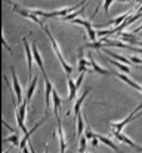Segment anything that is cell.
I'll list each match as a JSON object with an SVG mask.
<instances>
[{"label":"cell","instance_id":"cell-13","mask_svg":"<svg viewBox=\"0 0 142 153\" xmlns=\"http://www.w3.org/2000/svg\"><path fill=\"white\" fill-rule=\"evenodd\" d=\"M58 122V137H59V153H65L67 150V138H65V132H64V128L61 125V120H56Z\"/></svg>","mask_w":142,"mask_h":153},{"label":"cell","instance_id":"cell-31","mask_svg":"<svg viewBox=\"0 0 142 153\" xmlns=\"http://www.w3.org/2000/svg\"><path fill=\"white\" fill-rule=\"evenodd\" d=\"M114 0H104V3H102V6H104V10H105V13L108 15V12H110V6H111V3H113Z\"/></svg>","mask_w":142,"mask_h":153},{"label":"cell","instance_id":"cell-27","mask_svg":"<svg viewBox=\"0 0 142 153\" xmlns=\"http://www.w3.org/2000/svg\"><path fill=\"white\" fill-rule=\"evenodd\" d=\"M3 143H12L13 146H18V147H19V143H21V140H19V135H18V134H12L10 137H7V138H3Z\"/></svg>","mask_w":142,"mask_h":153},{"label":"cell","instance_id":"cell-19","mask_svg":"<svg viewBox=\"0 0 142 153\" xmlns=\"http://www.w3.org/2000/svg\"><path fill=\"white\" fill-rule=\"evenodd\" d=\"M67 83H68V100L71 101V100H74V98H76L79 88H77L76 82H74V80H73L70 76H67Z\"/></svg>","mask_w":142,"mask_h":153},{"label":"cell","instance_id":"cell-33","mask_svg":"<svg viewBox=\"0 0 142 153\" xmlns=\"http://www.w3.org/2000/svg\"><path fill=\"white\" fill-rule=\"evenodd\" d=\"M116 1H120V3H138V0H116Z\"/></svg>","mask_w":142,"mask_h":153},{"label":"cell","instance_id":"cell-11","mask_svg":"<svg viewBox=\"0 0 142 153\" xmlns=\"http://www.w3.org/2000/svg\"><path fill=\"white\" fill-rule=\"evenodd\" d=\"M117 39L121 40V42H124V43H127V45H132V46H136L138 42H139V40L136 39V34H133V33H126V31L118 33V34H117Z\"/></svg>","mask_w":142,"mask_h":153},{"label":"cell","instance_id":"cell-4","mask_svg":"<svg viewBox=\"0 0 142 153\" xmlns=\"http://www.w3.org/2000/svg\"><path fill=\"white\" fill-rule=\"evenodd\" d=\"M73 24H79V25H83L86 28V33H88V37L90 39V42H96L98 40V34L95 31L93 25L90 22V19H82V18H76L74 21H71Z\"/></svg>","mask_w":142,"mask_h":153},{"label":"cell","instance_id":"cell-1","mask_svg":"<svg viewBox=\"0 0 142 153\" xmlns=\"http://www.w3.org/2000/svg\"><path fill=\"white\" fill-rule=\"evenodd\" d=\"M43 31L47 34V37H49V40H50V45H52V49L55 51L56 53V56H58V59H59V62H61V65H62V68H64V71L67 73V76H70L71 73H73V67L67 62V59L62 56V52H61V48H59V45H58V42H56V39L53 37V34L50 33V30L47 28L46 25L43 27Z\"/></svg>","mask_w":142,"mask_h":153},{"label":"cell","instance_id":"cell-28","mask_svg":"<svg viewBox=\"0 0 142 153\" xmlns=\"http://www.w3.org/2000/svg\"><path fill=\"white\" fill-rule=\"evenodd\" d=\"M88 138L83 135L80 137V143H79V153H86V149H88Z\"/></svg>","mask_w":142,"mask_h":153},{"label":"cell","instance_id":"cell-9","mask_svg":"<svg viewBox=\"0 0 142 153\" xmlns=\"http://www.w3.org/2000/svg\"><path fill=\"white\" fill-rule=\"evenodd\" d=\"M31 49H33V56H34V61H36L37 67L40 68V71H42V74H43V77H45V76H47V74H46V70H45V65H43V58H42L40 51H39V48H37V42H34V43L31 45Z\"/></svg>","mask_w":142,"mask_h":153},{"label":"cell","instance_id":"cell-36","mask_svg":"<svg viewBox=\"0 0 142 153\" xmlns=\"http://www.w3.org/2000/svg\"><path fill=\"white\" fill-rule=\"evenodd\" d=\"M30 152H31V153H36V152H34V147H33V146H30Z\"/></svg>","mask_w":142,"mask_h":153},{"label":"cell","instance_id":"cell-24","mask_svg":"<svg viewBox=\"0 0 142 153\" xmlns=\"http://www.w3.org/2000/svg\"><path fill=\"white\" fill-rule=\"evenodd\" d=\"M85 9H86V4L83 6V7H80L79 10H76V12H73V13H70V15H67V16H64V18H61L62 21H74L76 18H79L82 13H85Z\"/></svg>","mask_w":142,"mask_h":153},{"label":"cell","instance_id":"cell-14","mask_svg":"<svg viewBox=\"0 0 142 153\" xmlns=\"http://www.w3.org/2000/svg\"><path fill=\"white\" fill-rule=\"evenodd\" d=\"M88 58H89V62H90V67L93 68L95 71L98 73V74H102V76H107V74H111L107 68H104V67H101L96 61H95V58H93V55H92V52H89L88 53Z\"/></svg>","mask_w":142,"mask_h":153},{"label":"cell","instance_id":"cell-23","mask_svg":"<svg viewBox=\"0 0 142 153\" xmlns=\"http://www.w3.org/2000/svg\"><path fill=\"white\" fill-rule=\"evenodd\" d=\"M108 62H111L114 67H117L121 73H126V74H130V67L129 65H126V64H123V62H120V61H116V59H108Z\"/></svg>","mask_w":142,"mask_h":153},{"label":"cell","instance_id":"cell-37","mask_svg":"<svg viewBox=\"0 0 142 153\" xmlns=\"http://www.w3.org/2000/svg\"><path fill=\"white\" fill-rule=\"evenodd\" d=\"M45 153H49V150H47V147H46V149H45Z\"/></svg>","mask_w":142,"mask_h":153},{"label":"cell","instance_id":"cell-16","mask_svg":"<svg viewBox=\"0 0 142 153\" xmlns=\"http://www.w3.org/2000/svg\"><path fill=\"white\" fill-rule=\"evenodd\" d=\"M129 15H130V12L127 10V12H124V13H121L120 16H117L116 19H111L110 22H107V24H102V25H96V27H107V25H116V27H120L127 18H129Z\"/></svg>","mask_w":142,"mask_h":153},{"label":"cell","instance_id":"cell-25","mask_svg":"<svg viewBox=\"0 0 142 153\" xmlns=\"http://www.w3.org/2000/svg\"><path fill=\"white\" fill-rule=\"evenodd\" d=\"M76 123H77V137H82V134H83V128H85V116H82V114H79L77 117H76Z\"/></svg>","mask_w":142,"mask_h":153},{"label":"cell","instance_id":"cell-2","mask_svg":"<svg viewBox=\"0 0 142 153\" xmlns=\"http://www.w3.org/2000/svg\"><path fill=\"white\" fill-rule=\"evenodd\" d=\"M4 1L10 4V7H12V10H13V12L19 13L21 16H24V18L30 19V21H31V22H34V24H39V25H40L42 28L45 27V22H43V21H42V19H40V18H39L37 15L31 13V12H30L28 9H24L22 6H19V4H18L16 1H12V0H4Z\"/></svg>","mask_w":142,"mask_h":153},{"label":"cell","instance_id":"cell-18","mask_svg":"<svg viewBox=\"0 0 142 153\" xmlns=\"http://www.w3.org/2000/svg\"><path fill=\"white\" fill-rule=\"evenodd\" d=\"M89 92H90V89H89V88H86V89H85V92H83V94H82V95L77 98V101H76V104H74V108H73V110H74V116H76V117L80 114L82 104H83V101L86 100V97L89 95Z\"/></svg>","mask_w":142,"mask_h":153},{"label":"cell","instance_id":"cell-20","mask_svg":"<svg viewBox=\"0 0 142 153\" xmlns=\"http://www.w3.org/2000/svg\"><path fill=\"white\" fill-rule=\"evenodd\" d=\"M52 101H53V113L56 116V120H61L59 119V107L62 104V100H61V97L58 95V92L55 89H53V94H52Z\"/></svg>","mask_w":142,"mask_h":153},{"label":"cell","instance_id":"cell-21","mask_svg":"<svg viewBox=\"0 0 142 153\" xmlns=\"http://www.w3.org/2000/svg\"><path fill=\"white\" fill-rule=\"evenodd\" d=\"M105 53H107V56H110V58H113V59H116V61H120V62H123V64H126V65H129V64H130V59H129V58H126V56H123V55H120V53L107 51V49H105Z\"/></svg>","mask_w":142,"mask_h":153},{"label":"cell","instance_id":"cell-38","mask_svg":"<svg viewBox=\"0 0 142 153\" xmlns=\"http://www.w3.org/2000/svg\"><path fill=\"white\" fill-rule=\"evenodd\" d=\"M139 150H141V152H142V147H139Z\"/></svg>","mask_w":142,"mask_h":153},{"label":"cell","instance_id":"cell-30","mask_svg":"<svg viewBox=\"0 0 142 153\" xmlns=\"http://www.w3.org/2000/svg\"><path fill=\"white\" fill-rule=\"evenodd\" d=\"M85 137H86V138H90V140H93L95 137H96V134H93V131H92V128H90L89 123H86V128H85Z\"/></svg>","mask_w":142,"mask_h":153},{"label":"cell","instance_id":"cell-32","mask_svg":"<svg viewBox=\"0 0 142 153\" xmlns=\"http://www.w3.org/2000/svg\"><path fill=\"white\" fill-rule=\"evenodd\" d=\"M130 61H133L135 64H142V59L138 56H130Z\"/></svg>","mask_w":142,"mask_h":153},{"label":"cell","instance_id":"cell-15","mask_svg":"<svg viewBox=\"0 0 142 153\" xmlns=\"http://www.w3.org/2000/svg\"><path fill=\"white\" fill-rule=\"evenodd\" d=\"M114 74H116V76H117L118 79H121V80H123L124 83H127L129 86H132V88H135L136 91H139V92H141V94H142V85H139L138 82H135V80H132V79H130L129 76H126V74H121V73H118V71H117V73H114Z\"/></svg>","mask_w":142,"mask_h":153},{"label":"cell","instance_id":"cell-34","mask_svg":"<svg viewBox=\"0 0 142 153\" xmlns=\"http://www.w3.org/2000/svg\"><path fill=\"white\" fill-rule=\"evenodd\" d=\"M139 31H142V24H141V25H139V27H136V28L133 30V34H138Z\"/></svg>","mask_w":142,"mask_h":153},{"label":"cell","instance_id":"cell-26","mask_svg":"<svg viewBox=\"0 0 142 153\" xmlns=\"http://www.w3.org/2000/svg\"><path fill=\"white\" fill-rule=\"evenodd\" d=\"M83 48H89V49H96V51H101V49H105V43H102L101 40H96V42H90V43L83 45Z\"/></svg>","mask_w":142,"mask_h":153},{"label":"cell","instance_id":"cell-22","mask_svg":"<svg viewBox=\"0 0 142 153\" xmlns=\"http://www.w3.org/2000/svg\"><path fill=\"white\" fill-rule=\"evenodd\" d=\"M96 137L99 138V141H101L102 144H105L107 147H110L113 152H116V153L120 152V150H118V147H117V146H116V144H114V143L110 140V138H107V137H104V135H101V134H96Z\"/></svg>","mask_w":142,"mask_h":153},{"label":"cell","instance_id":"cell-12","mask_svg":"<svg viewBox=\"0 0 142 153\" xmlns=\"http://www.w3.org/2000/svg\"><path fill=\"white\" fill-rule=\"evenodd\" d=\"M113 135H114V138H117L118 141H121V143H124V144H127V146H130V147H133V149H136V150H139V146L133 141V140H130L126 134H123V132H118V131H113Z\"/></svg>","mask_w":142,"mask_h":153},{"label":"cell","instance_id":"cell-6","mask_svg":"<svg viewBox=\"0 0 142 153\" xmlns=\"http://www.w3.org/2000/svg\"><path fill=\"white\" fill-rule=\"evenodd\" d=\"M10 71H12V80H13V91H15V95H16V101H18V105L22 104V86L16 77V71H15V67H10Z\"/></svg>","mask_w":142,"mask_h":153},{"label":"cell","instance_id":"cell-10","mask_svg":"<svg viewBox=\"0 0 142 153\" xmlns=\"http://www.w3.org/2000/svg\"><path fill=\"white\" fill-rule=\"evenodd\" d=\"M45 105H46V114H47V110L50 107V101H52V94H53V85L52 82L47 79V76H45Z\"/></svg>","mask_w":142,"mask_h":153},{"label":"cell","instance_id":"cell-5","mask_svg":"<svg viewBox=\"0 0 142 153\" xmlns=\"http://www.w3.org/2000/svg\"><path fill=\"white\" fill-rule=\"evenodd\" d=\"M24 43V51H25V56H27V65H28V79H33V62H34V56H33V49L27 40V37L22 39Z\"/></svg>","mask_w":142,"mask_h":153},{"label":"cell","instance_id":"cell-17","mask_svg":"<svg viewBox=\"0 0 142 153\" xmlns=\"http://www.w3.org/2000/svg\"><path fill=\"white\" fill-rule=\"evenodd\" d=\"M37 82H39V76L36 74V77H33V79L30 80V85H28V89H27V95H25V100H24L27 104L31 101V98H33V94H34V91H36Z\"/></svg>","mask_w":142,"mask_h":153},{"label":"cell","instance_id":"cell-7","mask_svg":"<svg viewBox=\"0 0 142 153\" xmlns=\"http://www.w3.org/2000/svg\"><path fill=\"white\" fill-rule=\"evenodd\" d=\"M138 110H141V108H139V107H136V108H135V110H133V111H132V113L124 119V120H121V122H118V123H111L113 131H118V132H121V129H123L129 122H132L133 119H136V117H138V114H136V111H138Z\"/></svg>","mask_w":142,"mask_h":153},{"label":"cell","instance_id":"cell-29","mask_svg":"<svg viewBox=\"0 0 142 153\" xmlns=\"http://www.w3.org/2000/svg\"><path fill=\"white\" fill-rule=\"evenodd\" d=\"M1 43H3V46H4V49L9 52L10 55H13V51H12V46L7 43V40H6V34H4V31H1Z\"/></svg>","mask_w":142,"mask_h":153},{"label":"cell","instance_id":"cell-3","mask_svg":"<svg viewBox=\"0 0 142 153\" xmlns=\"http://www.w3.org/2000/svg\"><path fill=\"white\" fill-rule=\"evenodd\" d=\"M27 102L24 101L22 104H19L16 108H15V116H16V122H18V128L24 132V135L28 132V129H27V126H25V117H27Z\"/></svg>","mask_w":142,"mask_h":153},{"label":"cell","instance_id":"cell-35","mask_svg":"<svg viewBox=\"0 0 142 153\" xmlns=\"http://www.w3.org/2000/svg\"><path fill=\"white\" fill-rule=\"evenodd\" d=\"M136 46H138V48H142V40H139V42H138V45H136Z\"/></svg>","mask_w":142,"mask_h":153},{"label":"cell","instance_id":"cell-8","mask_svg":"<svg viewBox=\"0 0 142 153\" xmlns=\"http://www.w3.org/2000/svg\"><path fill=\"white\" fill-rule=\"evenodd\" d=\"M77 68H79V73H85V74L90 71V62H89V59H85L83 58V46H80L79 59H77Z\"/></svg>","mask_w":142,"mask_h":153}]
</instances>
